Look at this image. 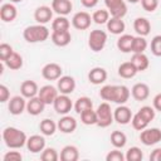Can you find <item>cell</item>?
<instances>
[{
  "label": "cell",
  "instance_id": "cell-40",
  "mask_svg": "<svg viewBox=\"0 0 161 161\" xmlns=\"http://www.w3.org/2000/svg\"><path fill=\"white\" fill-rule=\"evenodd\" d=\"M126 161H141L143 158V152L140 147L132 146L126 152Z\"/></svg>",
  "mask_w": 161,
  "mask_h": 161
},
{
  "label": "cell",
  "instance_id": "cell-22",
  "mask_svg": "<svg viewBox=\"0 0 161 161\" xmlns=\"http://www.w3.org/2000/svg\"><path fill=\"white\" fill-rule=\"evenodd\" d=\"M52 9L58 15L65 16L72 11L73 4L70 0H52Z\"/></svg>",
  "mask_w": 161,
  "mask_h": 161
},
{
  "label": "cell",
  "instance_id": "cell-17",
  "mask_svg": "<svg viewBox=\"0 0 161 161\" xmlns=\"http://www.w3.org/2000/svg\"><path fill=\"white\" fill-rule=\"evenodd\" d=\"M18 16V9L13 3L3 4L0 8V19L5 23H11Z\"/></svg>",
  "mask_w": 161,
  "mask_h": 161
},
{
  "label": "cell",
  "instance_id": "cell-28",
  "mask_svg": "<svg viewBox=\"0 0 161 161\" xmlns=\"http://www.w3.org/2000/svg\"><path fill=\"white\" fill-rule=\"evenodd\" d=\"M59 158L62 161H77L79 158V152L78 148L74 145H67L62 148Z\"/></svg>",
  "mask_w": 161,
  "mask_h": 161
},
{
  "label": "cell",
  "instance_id": "cell-25",
  "mask_svg": "<svg viewBox=\"0 0 161 161\" xmlns=\"http://www.w3.org/2000/svg\"><path fill=\"white\" fill-rule=\"evenodd\" d=\"M125 29H126V24H125V21L121 18H113V16H111L109 20L107 21V30L111 34L121 35V34H123Z\"/></svg>",
  "mask_w": 161,
  "mask_h": 161
},
{
  "label": "cell",
  "instance_id": "cell-52",
  "mask_svg": "<svg viewBox=\"0 0 161 161\" xmlns=\"http://www.w3.org/2000/svg\"><path fill=\"white\" fill-rule=\"evenodd\" d=\"M128 3H131V4H136V3H138L140 0H127Z\"/></svg>",
  "mask_w": 161,
  "mask_h": 161
},
{
  "label": "cell",
  "instance_id": "cell-49",
  "mask_svg": "<svg viewBox=\"0 0 161 161\" xmlns=\"http://www.w3.org/2000/svg\"><path fill=\"white\" fill-rule=\"evenodd\" d=\"M152 106L155 108V111H158L161 112V93H157L153 99H152Z\"/></svg>",
  "mask_w": 161,
  "mask_h": 161
},
{
  "label": "cell",
  "instance_id": "cell-41",
  "mask_svg": "<svg viewBox=\"0 0 161 161\" xmlns=\"http://www.w3.org/2000/svg\"><path fill=\"white\" fill-rule=\"evenodd\" d=\"M40 158L43 161H57L59 158V155H58V152H57L55 148H53V147H45L42 151Z\"/></svg>",
  "mask_w": 161,
  "mask_h": 161
},
{
  "label": "cell",
  "instance_id": "cell-35",
  "mask_svg": "<svg viewBox=\"0 0 161 161\" xmlns=\"http://www.w3.org/2000/svg\"><path fill=\"white\" fill-rule=\"evenodd\" d=\"M89 108H93V102H92V99L89 97H86V96L79 97L74 103V111L78 114H80L83 111L89 109Z\"/></svg>",
  "mask_w": 161,
  "mask_h": 161
},
{
  "label": "cell",
  "instance_id": "cell-12",
  "mask_svg": "<svg viewBox=\"0 0 161 161\" xmlns=\"http://www.w3.org/2000/svg\"><path fill=\"white\" fill-rule=\"evenodd\" d=\"M8 109H9L10 114H13V116L21 114L26 109L25 97H23V96H14V97H11L9 99V103H8Z\"/></svg>",
  "mask_w": 161,
  "mask_h": 161
},
{
  "label": "cell",
  "instance_id": "cell-44",
  "mask_svg": "<svg viewBox=\"0 0 161 161\" xmlns=\"http://www.w3.org/2000/svg\"><path fill=\"white\" fill-rule=\"evenodd\" d=\"M155 108L153 107H151V106H143V107H141L140 109H138V113L140 114H142L148 122H152L153 121V118H155Z\"/></svg>",
  "mask_w": 161,
  "mask_h": 161
},
{
  "label": "cell",
  "instance_id": "cell-4",
  "mask_svg": "<svg viewBox=\"0 0 161 161\" xmlns=\"http://www.w3.org/2000/svg\"><path fill=\"white\" fill-rule=\"evenodd\" d=\"M106 43H107V33L104 30L94 29L89 33L88 47L91 48V50L98 53V52L103 50V48L106 47Z\"/></svg>",
  "mask_w": 161,
  "mask_h": 161
},
{
  "label": "cell",
  "instance_id": "cell-24",
  "mask_svg": "<svg viewBox=\"0 0 161 161\" xmlns=\"http://www.w3.org/2000/svg\"><path fill=\"white\" fill-rule=\"evenodd\" d=\"M52 42L57 45V47H67L70 40H72V35L69 33V30H62V31H52L50 34Z\"/></svg>",
  "mask_w": 161,
  "mask_h": 161
},
{
  "label": "cell",
  "instance_id": "cell-19",
  "mask_svg": "<svg viewBox=\"0 0 161 161\" xmlns=\"http://www.w3.org/2000/svg\"><path fill=\"white\" fill-rule=\"evenodd\" d=\"M45 106L47 104L38 96H35V97L29 98L26 101V112L29 114H31V116H38V114H40L44 111Z\"/></svg>",
  "mask_w": 161,
  "mask_h": 161
},
{
  "label": "cell",
  "instance_id": "cell-32",
  "mask_svg": "<svg viewBox=\"0 0 161 161\" xmlns=\"http://www.w3.org/2000/svg\"><path fill=\"white\" fill-rule=\"evenodd\" d=\"M4 63H5V65H6L9 69H11V70H18V69H20V68L23 67V57H21L19 53L14 52Z\"/></svg>",
  "mask_w": 161,
  "mask_h": 161
},
{
  "label": "cell",
  "instance_id": "cell-20",
  "mask_svg": "<svg viewBox=\"0 0 161 161\" xmlns=\"http://www.w3.org/2000/svg\"><path fill=\"white\" fill-rule=\"evenodd\" d=\"M107 79V70L102 67H94L89 70L88 73V80L92 83V84H102L104 83Z\"/></svg>",
  "mask_w": 161,
  "mask_h": 161
},
{
  "label": "cell",
  "instance_id": "cell-9",
  "mask_svg": "<svg viewBox=\"0 0 161 161\" xmlns=\"http://www.w3.org/2000/svg\"><path fill=\"white\" fill-rule=\"evenodd\" d=\"M92 21H93L92 16L87 11H78L72 18V25L77 30H86V29H88L91 26Z\"/></svg>",
  "mask_w": 161,
  "mask_h": 161
},
{
  "label": "cell",
  "instance_id": "cell-2",
  "mask_svg": "<svg viewBox=\"0 0 161 161\" xmlns=\"http://www.w3.org/2000/svg\"><path fill=\"white\" fill-rule=\"evenodd\" d=\"M3 140L9 148L18 150L26 145L28 137L24 131L19 130L16 127H6L3 131Z\"/></svg>",
  "mask_w": 161,
  "mask_h": 161
},
{
  "label": "cell",
  "instance_id": "cell-7",
  "mask_svg": "<svg viewBox=\"0 0 161 161\" xmlns=\"http://www.w3.org/2000/svg\"><path fill=\"white\" fill-rule=\"evenodd\" d=\"M106 8L113 18H123L127 14V5L125 0H104Z\"/></svg>",
  "mask_w": 161,
  "mask_h": 161
},
{
  "label": "cell",
  "instance_id": "cell-21",
  "mask_svg": "<svg viewBox=\"0 0 161 161\" xmlns=\"http://www.w3.org/2000/svg\"><path fill=\"white\" fill-rule=\"evenodd\" d=\"M20 93H21L23 97H25V98L29 99V98H33V97L38 96V93H39V87H38L36 82L28 79V80H24V82L20 84Z\"/></svg>",
  "mask_w": 161,
  "mask_h": 161
},
{
  "label": "cell",
  "instance_id": "cell-23",
  "mask_svg": "<svg viewBox=\"0 0 161 161\" xmlns=\"http://www.w3.org/2000/svg\"><path fill=\"white\" fill-rule=\"evenodd\" d=\"M131 94H132V97L136 101L142 102V101L148 98V96H150V87L146 83H142V82L141 83H136L132 87V89H131Z\"/></svg>",
  "mask_w": 161,
  "mask_h": 161
},
{
  "label": "cell",
  "instance_id": "cell-53",
  "mask_svg": "<svg viewBox=\"0 0 161 161\" xmlns=\"http://www.w3.org/2000/svg\"><path fill=\"white\" fill-rule=\"evenodd\" d=\"M20 1H23V0H10V3H20Z\"/></svg>",
  "mask_w": 161,
  "mask_h": 161
},
{
  "label": "cell",
  "instance_id": "cell-13",
  "mask_svg": "<svg viewBox=\"0 0 161 161\" xmlns=\"http://www.w3.org/2000/svg\"><path fill=\"white\" fill-rule=\"evenodd\" d=\"M132 116L131 108L125 104H118V107L113 111V118L118 125H128L132 119Z\"/></svg>",
  "mask_w": 161,
  "mask_h": 161
},
{
  "label": "cell",
  "instance_id": "cell-15",
  "mask_svg": "<svg viewBox=\"0 0 161 161\" xmlns=\"http://www.w3.org/2000/svg\"><path fill=\"white\" fill-rule=\"evenodd\" d=\"M53 18V9L50 6H47V5H42V6H38L34 11V19L38 24H47L52 20Z\"/></svg>",
  "mask_w": 161,
  "mask_h": 161
},
{
  "label": "cell",
  "instance_id": "cell-1",
  "mask_svg": "<svg viewBox=\"0 0 161 161\" xmlns=\"http://www.w3.org/2000/svg\"><path fill=\"white\" fill-rule=\"evenodd\" d=\"M131 96L128 87L121 84H107L103 86L99 91V97L106 102H114L117 104H125Z\"/></svg>",
  "mask_w": 161,
  "mask_h": 161
},
{
  "label": "cell",
  "instance_id": "cell-37",
  "mask_svg": "<svg viewBox=\"0 0 161 161\" xmlns=\"http://www.w3.org/2000/svg\"><path fill=\"white\" fill-rule=\"evenodd\" d=\"M109 16H111V14L107 9H99L92 14V20L96 24L102 25V24H107V21L109 20Z\"/></svg>",
  "mask_w": 161,
  "mask_h": 161
},
{
  "label": "cell",
  "instance_id": "cell-3",
  "mask_svg": "<svg viewBox=\"0 0 161 161\" xmlns=\"http://www.w3.org/2000/svg\"><path fill=\"white\" fill-rule=\"evenodd\" d=\"M50 35L49 29L43 24L26 26L23 31V36L28 43H42L45 42Z\"/></svg>",
  "mask_w": 161,
  "mask_h": 161
},
{
  "label": "cell",
  "instance_id": "cell-11",
  "mask_svg": "<svg viewBox=\"0 0 161 161\" xmlns=\"http://www.w3.org/2000/svg\"><path fill=\"white\" fill-rule=\"evenodd\" d=\"M63 69L58 63H48L42 69V75L47 80H58L62 77Z\"/></svg>",
  "mask_w": 161,
  "mask_h": 161
},
{
  "label": "cell",
  "instance_id": "cell-33",
  "mask_svg": "<svg viewBox=\"0 0 161 161\" xmlns=\"http://www.w3.org/2000/svg\"><path fill=\"white\" fill-rule=\"evenodd\" d=\"M80 121L82 123L87 125V126H93V125H97L98 122V117H97V112L93 109V108H89V109H86L80 113Z\"/></svg>",
  "mask_w": 161,
  "mask_h": 161
},
{
  "label": "cell",
  "instance_id": "cell-14",
  "mask_svg": "<svg viewBox=\"0 0 161 161\" xmlns=\"http://www.w3.org/2000/svg\"><path fill=\"white\" fill-rule=\"evenodd\" d=\"M57 88L62 94H72L75 89V80L70 75H62L57 80Z\"/></svg>",
  "mask_w": 161,
  "mask_h": 161
},
{
  "label": "cell",
  "instance_id": "cell-30",
  "mask_svg": "<svg viewBox=\"0 0 161 161\" xmlns=\"http://www.w3.org/2000/svg\"><path fill=\"white\" fill-rule=\"evenodd\" d=\"M131 62L133 63V65L137 68L138 72L146 70L148 68V65H150L148 57L145 53H133V55L131 58Z\"/></svg>",
  "mask_w": 161,
  "mask_h": 161
},
{
  "label": "cell",
  "instance_id": "cell-42",
  "mask_svg": "<svg viewBox=\"0 0 161 161\" xmlns=\"http://www.w3.org/2000/svg\"><path fill=\"white\" fill-rule=\"evenodd\" d=\"M13 53H14V50H13V47L10 44H8V43L0 44V60L1 62H5Z\"/></svg>",
  "mask_w": 161,
  "mask_h": 161
},
{
  "label": "cell",
  "instance_id": "cell-46",
  "mask_svg": "<svg viewBox=\"0 0 161 161\" xmlns=\"http://www.w3.org/2000/svg\"><path fill=\"white\" fill-rule=\"evenodd\" d=\"M145 11L153 13L158 6V0H140Z\"/></svg>",
  "mask_w": 161,
  "mask_h": 161
},
{
  "label": "cell",
  "instance_id": "cell-36",
  "mask_svg": "<svg viewBox=\"0 0 161 161\" xmlns=\"http://www.w3.org/2000/svg\"><path fill=\"white\" fill-rule=\"evenodd\" d=\"M111 143L116 148H122L127 143V136L122 131H113L111 133Z\"/></svg>",
  "mask_w": 161,
  "mask_h": 161
},
{
  "label": "cell",
  "instance_id": "cell-29",
  "mask_svg": "<svg viewBox=\"0 0 161 161\" xmlns=\"http://www.w3.org/2000/svg\"><path fill=\"white\" fill-rule=\"evenodd\" d=\"M135 36L131 34H121V36L117 39V48L122 53H130L132 52V44H133Z\"/></svg>",
  "mask_w": 161,
  "mask_h": 161
},
{
  "label": "cell",
  "instance_id": "cell-51",
  "mask_svg": "<svg viewBox=\"0 0 161 161\" xmlns=\"http://www.w3.org/2000/svg\"><path fill=\"white\" fill-rule=\"evenodd\" d=\"M80 3H82V5L84 8L91 9V8H94L98 4V0H80Z\"/></svg>",
  "mask_w": 161,
  "mask_h": 161
},
{
  "label": "cell",
  "instance_id": "cell-34",
  "mask_svg": "<svg viewBox=\"0 0 161 161\" xmlns=\"http://www.w3.org/2000/svg\"><path fill=\"white\" fill-rule=\"evenodd\" d=\"M70 23L69 20L63 16V15H58L55 19H53L52 21V29L53 31H62V30H69Z\"/></svg>",
  "mask_w": 161,
  "mask_h": 161
},
{
  "label": "cell",
  "instance_id": "cell-5",
  "mask_svg": "<svg viewBox=\"0 0 161 161\" xmlns=\"http://www.w3.org/2000/svg\"><path fill=\"white\" fill-rule=\"evenodd\" d=\"M97 117H98V122H97V126L102 127V128H106L108 126L112 125V122L114 121L113 118V112L111 109V106L108 102H102L97 109Z\"/></svg>",
  "mask_w": 161,
  "mask_h": 161
},
{
  "label": "cell",
  "instance_id": "cell-39",
  "mask_svg": "<svg viewBox=\"0 0 161 161\" xmlns=\"http://www.w3.org/2000/svg\"><path fill=\"white\" fill-rule=\"evenodd\" d=\"M147 40L145 39V36L137 35L133 39V44H132V53H145V50L147 49Z\"/></svg>",
  "mask_w": 161,
  "mask_h": 161
},
{
  "label": "cell",
  "instance_id": "cell-31",
  "mask_svg": "<svg viewBox=\"0 0 161 161\" xmlns=\"http://www.w3.org/2000/svg\"><path fill=\"white\" fill-rule=\"evenodd\" d=\"M57 128H58V125L50 118H44L39 123V130L44 136H53Z\"/></svg>",
  "mask_w": 161,
  "mask_h": 161
},
{
  "label": "cell",
  "instance_id": "cell-18",
  "mask_svg": "<svg viewBox=\"0 0 161 161\" xmlns=\"http://www.w3.org/2000/svg\"><path fill=\"white\" fill-rule=\"evenodd\" d=\"M58 130L63 133H73L77 128V119L72 116L63 114V117L58 121Z\"/></svg>",
  "mask_w": 161,
  "mask_h": 161
},
{
  "label": "cell",
  "instance_id": "cell-47",
  "mask_svg": "<svg viewBox=\"0 0 161 161\" xmlns=\"http://www.w3.org/2000/svg\"><path fill=\"white\" fill-rule=\"evenodd\" d=\"M21 160H23V155L19 151H8L3 157V161H21Z\"/></svg>",
  "mask_w": 161,
  "mask_h": 161
},
{
  "label": "cell",
  "instance_id": "cell-10",
  "mask_svg": "<svg viewBox=\"0 0 161 161\" xmlns=\"http://www.w3.org/2000/svg\"><path fill=\"white\" fill-rule=\"evenodd\" d=\"M58 88L52 86V84H45L43 87H40L39 89V93H38V97L45 103V104H53L55 98L58 97Z\"/></svg>",
  "mask_w": 161,
  "mask_h": 161
},
{
  "label": "cell",
  "instance_id": "cell-27",
  "mask_svg": "<svg viewBox=\"0 0 161 161\" xmlns=\"http://www.w3.org/2000/svg\"><path fill=\"white\" fill-rule=\"evenodd\" d=\"M117 72H118V75L122 77V78H125V79H131V78H133V77L138 73L137 68L133 65V63H132L131 60L119 64Z\"/></svg>",
  "mask_w": 161,
  "mask_h": 161
},
{
  "label": "cell",
  "instance_id": "cell-38",
  "mask_svg": "<svg viewBox=\"0 0 161 161\" xmlns=\"http://www.w3.org/2000/svg\"><path fill=\"white\" fill-rule=\"evenodd\" d=\"M131 123H132V127H133L135 130H137V131H142V130H145V128L148 126L150 122H148L142 114H140V113L137 112V113H135V114L132 116Z\"/></svg>",
  "mask_w": 161,
  "mask_h": 161
},
{
  "label": "cell",
  "instance_id": "cell-6",
  "mask_svg": "<svg viewBox=\"0 0 161 161\" xmlns=\"http://www.w3.org/2000/svg\"><path fill=\"white\" fill-rule=\"evenodd\" d=\"M140 141L145 146H153L161 141V130L157 127L145 128L140 133Z\"/></svg>",
  "mask_w": 161,
  "mask_h": 161
},
{
  "label": "cell",
  "instance_id": "cell-16",
  "mask_svg": "<svg viewBox=\"0 0 161 161\" xmlns=\"http://www.w3.org/2000/svg\"><path fill=\"white\" fill-rule=\"evenodd\" d=\"M44 136V135H43ZM40 135H33L28 137L26 148L33 153H39L45 148V138Z\"/></svg>",
  "mask_w": 161,
  "mask_h": 161
},
{
  "label": "cell",
  "instance_id": "cell-26",
  "mask_svg": "<svg viewBox=\"0 0 161 161\" xmlns=\"http://www.w3.org/2000/svg\"><path fill=\"white\" fill-rule=\"evenodd\" d=\"M133 29H135V31L138 35L146 36L151 31V24H150L148 19L140 16V18H136L135 19V21H133Z\"/></svg>",
  "mask_w": 161,
  "mask_h": 161
},
{
  "label": "cell",
  "instance_id": "cell-48",
  "mask_svg": "<svg viewBox=\"0 0 161 161\" xmlns=\"http://www.w3.org/2000/svg\"><path fill=\"white\" fill-rule=\"evenodd\" d=\"M10 99V91L5 84H0V102L5 103Z\"/></svg>",
  "mask_w": 161,
  "mask_h": 161
},
{
  "label": "cell",
  "instance_id": "cell-50",
  "mask_svg": "<svg viewBox=\"0 0 161 161\" xmlns=\"http://www.w3.org/2000/svg\"><path fill=\"white\" fill-rule=\"evenodd\" d=\"M150 160H151V161H161V147L155 148V150L150 153Z\"/></svg>",
  "mask_w": 161,
  "mask_h": 161
},
{
  "label": "cell",
  "instance_id": "cell-45",
  "mask_svg": "<svg viewBox=\"0 0 161 161\" xmlns=\"http://www.w3.org/2000/svg\"><path fill=\"white\" fill-rule=\"evenodd\" d=\"M125 160H126V156L118 148H114L106 155V161H125Z\"/></svg>",
  "mask_w": 161,
  "mask_h": 161
},
{
  "label": "cell",
  "instance_id": "cell-43",
  "mask_svg": "<svg viewBox=\"0 0 161 161\" xmlns=\"http://www.w3.org/2000/svg\"><path fill=\"white\" fill-rule=\"evenodd\" d=\"M151 53L156 57H161V35H155L151 40Z\"/></svg>",
  "mask_w": 161,
  "mask_h": 161
},
{
  "label": "cell",
  "instance_id": "cell-8",
  "mask_svg": "<svg viewBox=\"0 0 161 161\" xmlns=\"http://www.w3.org/2000/svg\"><path fill=\"white\" fill-rule=\"evenodd\" d=\"M54 111L59 114H68L72 108L74 107L72 103V99L68 97V94H58V97L55 98L54 103H53Z\"/></svg>",
  "mask_w": 161,
  "mask_h": 161
}]
</instances>
